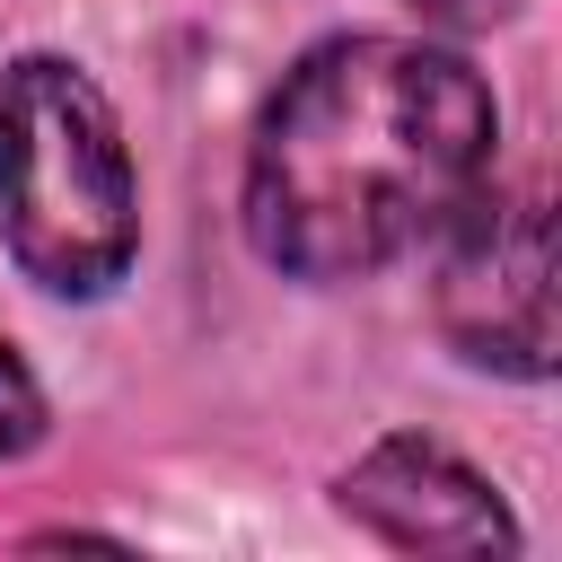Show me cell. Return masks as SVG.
<instances>
[{
  "mask_svg": "<svg viewBox=\"0 0 562 562\" xmlns=\"http://www.w3.org/2000/svg\"><path fill=\"white\" fill-rule=\"evenodd\" d=\"M342 509L404 553H501V544H518L492 483L465 457H448L439 439H378L342 474Z\"/></svg>",
  "mask_w": 562,
  "mask_h": 562,
  "instance_id": "277c9868",
  "label": "cell"
},
{
  "mask_svg": "<svg viewBox=\"0 0 562 562\" xmlns=\"http://www.w3.org/2000/svg\"><path fill=\"white\" fill-rule=\"evenodd\" d=\"M35 430H44V395H35L26 360H18V351H0V457L35 448Z\"/></svg>",
  "mask_w": 562,
  "mask_h": 562,
  "instance_id": "5b68a950",
  "label": "cell"
},
{
  "mask_svg": "<svg viewBox=\"0 0 562 562\" xmlns=\"http://www.w3.org/2000/svg\"><path fill=\"white\" fill-rule=\"evenodd\" d=\"M0 237L53 299H105L140 255V176L105 88L53 53L0 70Z\"/></svg>",
  "mask_w": 562,
  "mask_h": 562,
  "instance_id": "7a4b0ae2",
  "label": "cell"
},
{
  "mask_svg": "<svg viewBox=\"0 0 562 562\" xmlns=\"http://www.w3.org/2000/svg\"><path fill=\"white\" fill-rule=\"evenodd\" d=\"M413 18H430V26H492V18H509V9H527V0H404Z\"/></svg>",
  "mask_w": 562,
  "mask_h": 562,
  "instance_id": "8992f818",
  "label": "cell"
},
{
  "mask_svg": "<svg viewBox=\"0 0 562 562\" xmlns=\"http://www.w3.org/2000/svg\"><path fill=\"white\" fill-rule=\"evenodd\" d=\"M492 88L422 35L316 44L246 149V237L290 281H360L422 255L492 176Z\"/></svg>",
  "mask_w": 562,
  "mask_h": 562,
  "instance_id": "6da1fadb",
  "label": "cell"
},
{
  "mask_svg": "<svg viewBox=\"0 0 562 562\" xmlns=\"http://www.w3.org/2000/svg\"><path fill=\"white\" fill-rule=\"evenodd\" d=\"M439 246V334L501 378H544L553 369V272H544V193H492V176L474 184V202L430 237Z\"/></svg>",
  "mask_w": 562,
  "mask_h": 562,
  "instance_id": "3957f363",
  "label": "cell"
}]
</instances>
